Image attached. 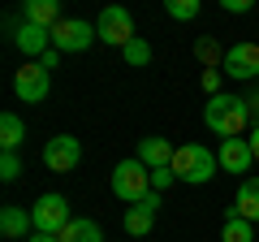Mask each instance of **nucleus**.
<instances>
[{
    "instance_id": "6",
    "label": "nucleus",
    "mask_w": 259,
    "mask_h": 242,
    "mask_svg": "<svg viewBox=\"0 0 259 242\" xmlns=\"http://www.w3.org/2000/svg\"><path fill=\"white\" fill-rule=\"evenodd\" d=\"M13 91H18L22 104H39V100H48V91H52V74H48L39 61H26V65L13 74Z\"/></svg>"
},
{
    "instance_id": "2",
    "label": "nucleus",
    "mask_w": 259,
    "mask_h": 242,
    "mask_svg": "<svg viewBox=\"0 0 259 242\" xmlns=\"http://www.w3.org/2000/svg\"><path fill=\"white\" fill-rule=\"evenodd\" d=\"M216 169H221V160L212 156V151L203 147V143H182L173 156V173L177 182H190V186H203V182H212Z\"/></svg>"
},
{
    "instance_id": "21",
    "label": "nucleus",
    "mask_w": 259,
    "mask_h": 242,
    "mask_svg": "<svg viewBox=\"0 0 259 242\" xmlns=\"http://www.w3.org/2000/svg\"><path fill=\"white\" fill-rule=\"evenodd\" d=\"M194 52H199V61H203L207 69H221V65H225V52H221V44H216V39H199V44H194Z\"/></svg>"
},
{
    "instance_id": "17",
    "label": "nucleus",
    "mask_w": 259,
    "mask_h": 242,
    "mask_svg": "<svg viewBox=\"0 0 259 242\" xmlns=\"http://www.w3.org/2000/svg\"><path fill=\"white\" fill-rule=\"evenodd\" d=\"M22 139H26L22 117H18V112H0V147H5V151H18Z\"/></svg>"
},
{
    "instance_id": "20",
    "label": "nucleus",
    "mask_w": 259,
    "mask_h": 242,
    "mask_svg": "<svg viewBox=\"0 0 259 242\" xmlns=\"http://www.w3.org/2000/svg\"><path fill=\"white\" fill-rule=\"evenodd\" d=\"M121 56H125V65H134V69H143L151 61V44L147 39H130L125 48H121Z\"/></svg>"
},
{
    "instance_id": "29",
    "label": "nucleus",
    "mask_w": 259,
    "mask_h": 242,
    "mask_svg": "<svg viewBox=\"0 0 259 242\" xmlns=\"http://www.w3.org/2000/svg\"><path fill=\"white\" fill-rule=\"evenodd\" d=\"M26 242H61V238H52V233H30Z\"/></svg>"
},
{
    "instance_id": "11",
    "label": "nucleus",
    "mask_w": 259,
    "mask_h": 242,
    "mask_svg": "<svg viewBox=\"0 0 259 242\" xmlns=\"http://www.w3.org/2000/svg\"><path fill=\"white\" fill-rule=\"evenodd\" d=\"M173 156L177 147L168 139H160V134H151V139H139V160L156 173V169H173Z\"/></svg>"
},
{
    "instance_id": "15",
    "label": "nucleus",
    "mask_w": 259,
    "mask_h": 242,
    "mask_svg": "<svg viewBox=\"0 0 259 242\" xmlns=\"http://www.w3.org/2000/svg\"><path fill=\"white\" fill-rule=\"evenodd\" d=\"M61 242H104V229L91 216H74V221L61 229Z\"/></svg>"
},
{
    "instance_id": "23",
    "label": "nucleus",
    "mask_w": 259,
    "mask_h": 242,
    "mask_svg": "<svg viewBox=\"0 0 259 242\" xmlns=\"http://www.w3.org/2000/svg\"><path fill=\"white\" fill-rule=\"evenodd\" d=\"M18 173H22L18 151H5V156H0V177H5V182H18Z\"/></svg>"
},
{
    "instance_id": "9",
    "label": "nucleus",
    "mask_w": 259,
    "mask_h": 242,
    "mask_svg": "<svg viewBox=\"0 0 259 242\" xmlns=\"http://www.w3.org/2000/svg\"><path fill=\"white\" fill-rule=\"evenodd\" d=\"M225 78H259V44H233L225 52Z\"/></svg>"
},
{
    "instance_id": "27",
    "label": "nucleus",
    "mask_w": 259,
    "mask_h": 242,
    "mask_svg": "<svg viewBox=\"0 0 259 242\" xmlns=\"http://www.w3.org/2000/svg\"><path fill=\"white\" fill-rule=\"evenodd\" d=\"M250 0H225V13H246Z\"/></svg>"
},
{
    "instance_id": "25",
    "label": "nucleus",
    "mask_w": 259,
    "mask_h": 242,
    "mask_svg": "<svg viewBox=\"0 0 259 242\" xmlns=\"http://www.w3.org/2000/svg\"><path fill=\"white\" fill-rule=\"evenodd\" d=\"M221 83H225L221 69H203V91H207V100H212V95H221Z\"/></svg>"
},
{
    "instance_id": "28",
    "label": "nucleus",
    "mask_w": 259,
    "mask_h": 242,
    "mask_svg": "<svg viewBox=\"0 0 259 242\" xmlns=\"http://www.w3.org/2000/svg\"><path fill=\"white\" fill-rule=\"evenodd\" d=\"M246 108H250V121H255V126H259V91H255V95H250V100H246Z\"/></svg>"
},
{
    "instance_id": "31",
    "label": "nucleus",
    "mask_w": 259,
    "mask_h": 242,
    "mask_svg": "<svg viewBox=\"0 0 259 242\" xmlns=\"http://www.w3.org/2000/svg\"><path fill=\"white\" fill-rule=\"evenodd\" d=\"M255 35H259V30H255ZM255 44H259V39H255Z\"/></svg>"
},
{
    "instance_id": "19",
    "label": "nucleus",
    "mask_w": 259,
    "mask_h": 242,
    "mask_svg": "<svg viewBox=\"0 0 259 242\" xmlns=\"http://www.w3.org/2000/svg\"><path fill=\"white\" fill-rule=\"evenodd\" d=\"M151 225H156V212H151V208L134 204V208L125 212V233H130V238H147Z\"/></svg>"
},
{
    "instance_id": "13",
    "label": "nucleus",
    "mask_w": 259,
    "mask_h": 242,
    "mask_svg": "<svg viewBox=\"0 0 259 242\" xmlns=\"http://www.w3.org/2000/svg\"><path fill=\"white\" fill-rule=\"evenodd\" d=\"M0 233H5V238H30V233H35V221H30L26 208L9 204V208H0Z\"/></svg>"
},
{
    "instance_id": "1",
    "label": "nucleus",
    "mask_w": 259,
    "mask_h": 242,
    "mask_svg": "<svg viewBox=\"0 0 259 242\" xmlns=\"http://www.w3.org/2000/svg\"><path fill=\"white\" fill-rule=\"evenodd\" d=\"M203 121H207V130L221 134V139H242V130L250 126V108L246 100H238V95H212L203 108Z\"/></svg>"
},
{
    "instance_id": "30",
    "label": "nucleus",
    "mask_w": 259,
    "mask_h": 242,
    "mask_svg": "<svg viewBox=\"0 0 259 242\" xmlns=\"http://www.w3.org/2000/svg\"><path fill=\"white\" fill-rule=\"evenodd\" d=\"M250 151H255V160H259V126L250 130Z\"/></svg>"
},
{
    "instance_id": "8",
    "label": "nucleus",
    "mask_w": 259,
    "mask_h": 242,
    "mask_svg": "<svg viewBox=\"0 0 259 242\" xmlns=\"http://www.w3.org/2000/svg\"><path fill=\"white\" fill-rule=\"evenodd\" d=\"M78 160H82V143L74 134H56L44 143V165L52 173H69V169H78Z\"/></svg>"
},
{
    "instance_id": "3",
    "label": "nucleus",
    "mask_w": 259,
    "mask_h": 242,
    "mask_svg": "<svg viewBox=\"0 0 259 242\" xmlns=\"http://www.w3.org/2000/svg\"><path fill=\"white\" fill-rule=\"evenodd\" d=\"M112 195L121 199V204H143V199L151 195V169L143 165L139 156H130V160H121L117 169H112Z\"/></svg>"
},
{
    "instance_id": "10",
    "label": "nucleus",
    "mask_w": 259,
    "mask_h": 242,
    "mask_svg": "<svg viewBox=\"0 0 259 242\" xmlns=\"http://www.w3.org/2000/svg\"><path fill=\"white\" fill-rule=\"evenodd\" d=\"M225 173H246L255 165V151H250V139H221V151H216Z\"/></svg>"
},
{
    "instance_id": "5",
    "label": "nucleus",
    "mask_w": 259,
    "mask_h": 242,
    "mask_svg": "<svg viewBox=\"0 0 259 242\" xmlns=\"http://www.w3.org/2000/svg\"><path fill=\"white\" fill-rule=\"evenodd\" d=\"M95 39H100V30L91 22H82V18H61L52 26V48L56 52H87Z\"/></svg>"
},
{
    "instance_id": "7",
    "label": "nucleus",
    "mask_w": 259,
    "mask_h": 242,
    "mask_svg": "<svg viewBox=\"0 0 259 242\" xmlns=\"http://www.w3.org/2000/svg\"><path fill=\"white\" fill-rule=\"evenodd\" d=\"M95 30H100L104 44L112 48H125L134 35V18H130V9H121V5H108V9H100V22H95Z\"/></svg>"
},
{
    "instance_id": "26",
    "label": "nucleus",
    "mask_w": 259,
    "mask_h": 242,
    "mask_svg": "<svg viewBox=\"0 0 259 242\" xmlns=\"http://www.w3.org/2000/svg\"><path fill=\"white\" fill-rule=\"evenodd\" d=\"M56 61H61V52H56V48H48V52H44V56H39V65H44V69H48V74H52V69H56Z\"/></svg>"
},
{
    "instance_id": "14",
    "label": "nucleus",
    "mask_w": 259,
    "mask_h": 242,
    "mask_svg": "<svg viewBox=\"0 0 259 242\" xmlns=\"http://www.w3.org/2000/svg\"><path fill=\"white\" fill-rule=\"evenodd\" d=\"M233 212H238V216H246L250 225L259 221V177H242L238 199H233Z\"/></svg>"
},
{
    "instance_id": "12",
    "label": "nucleus",
    "mask_w": 259,
    "mask_h": 242,
    "mask_svg": "<svg viewBox=\"0 0 259 242\" xmlns=\"http://www.w3.org/2000/svg\"><path fill=\"white\" fill-rule=\"evenodd\" d=\"M13 44L22 48V52H26V61H39V56L48 52V48H52V30H44V26H22L18 35H13Z\"/></svg>"
},
{
    "instance_id": "24",
    "label": "nucleus",
    "mask_w": 259,
    "mask_h": 242,
    "mask_svg": "<svg viewBox=\"0 0 259 242\" xmlns=\"http://www.w3.org/2000/svg\"><path fill=\"white\" fill-rule=\"evenodd\" d=\"M173 182H177V173H173V169H156V173H151V190H160V195H164V190L173 186Z\"/></svg>"
},
{
    "instance_id": "4",
    "label": "nucleus",
    "mask_w": 259,
    "mask_h": 242,
    "mask_svg": "<svg viewBox=\"0 0 259 242\" xmlns=\"http://www.w3.org/2000/svg\"><path fill=\"white\" fill-rule=\"evenodd\" d=\"M30 221H35V233H52V238H61V229L74 216H69V199L65 195H39L35 208H30Z\"/></svg>"
},
{
    "instance_id": "16",
    "label": "nucleus",
    "mask_w": 259,
    "mask_h": 242,
    "mask_svg": "<svg viewBox=\"0 0 259 242\" xmlns=\"http://www.w3.org/2000/svg\"><path fill=\"white\" fill-rule=\"evenodd\" d=\"M26 22L52 30L56 22H61V5H56V0H26Z\"/></svg>"
},
{
    "instance_id": "22",
    "label": "nucleus",
    "mask_w": 259,
    "mask_h": 242,
    "mask_svg": "<svg viewBox=\"0 0 259 242\" xmlns=\"http://www.w3.org/2000/svg\"><path fill=\"white\" fill-rule=\"evenodd\" d=\"M164 13L177 22H190V18H199V0H164Z\"/></svg>"
},
{
    "instance_id": "18",
    "label": "nucleus",
    "mask_w": 259,
    "mask_h": 242,
    "mask_svg": "<svg viewBox=\"0 0 259 242\" xmlns=\"http://www.w3.org/2000/svg\"><path fill=\"white\" fill-rule=\"evenodd\" d=\"M221 242H255V225L229 208V216H225V229H221Z\"/></svg>"
}]
</instances>
